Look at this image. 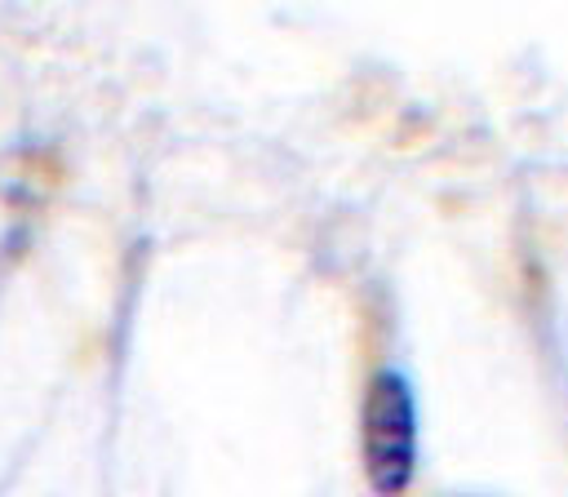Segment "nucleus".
<instances>
[{
    "label": "nucleus",
    "mask_w": 568,
    "mask_h": 497,
    "mask_svg": "<svg viewBox=\"0 0 568 497\" xmlns=\"http://www.w3.org/2000/svg\"><path fill=\"white\" fill-rule=\"evenodd\" d=\"M359 457L377 497H404L417 475V395L399 368H377L359 404Z\"/></svg>",
    "instance_id": "1"
}]
</instances>
